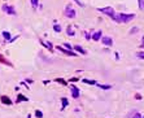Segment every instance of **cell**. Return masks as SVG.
Segmentation results:
<instances>
[{"mask_svg": "<svg viewBox=\"0 0 144 118\" xmlns=\"http://www.w3.org/2000/svg\"><path fill=\"white\" fill-rule=\"evenodd\" d=\"M119 20V24H122V22H130L132 21L135 18V14L134 13H119V14H117Z\"/></svg>", "mask_w": 144, "mask_h": 118, "instance_id": "1", "label": "cell"}, {"mask_svg": "<svg viewBox=\"0 0 144 118\" xmlns=\"http://www.w3.org/2000/svg\"><path fill=\"white\" fill-rule=\"evenodd\" d=\"M99 12H101V13H104V14H106L108 17H110V18H113L114 14H116V12H114V9L112 8V7H105V8H99Z\"/></svg>", "mask_w": 144, "mask_h": 118, "instance_id": "2", "label": "cell"}, {"mask_svg": "<svg viewBox=\"0 0 144 118\" xmlns=\"http://www.w3.org/2000/svg\"><path fill=\"white\" fill-rule=\"evenodd\" d=\"M64 14L67 17V18H74L75 17V9L71 7V5H67L64 11Z\"/></svg>", "mask_w": 144, "mask_h": 118, "instance_id": "3", "label": "cell"}, {"mask_svg": "<svg viewBox=\"0 0 144 118\" xmlns=\"http://www.w3.org/2000/svg\"><path fill=\"white\" fill-rule=\"evenodd\" d=\"M57 49L60 52H62L64 54H66V56H71V57H75V56H78L77 53H75L74 51H67V49H65L64 47H61V45H57Z\"/></svg>", "mask_w": 144, "mask_h": 118, "instance_id": "4", "label": "cell"}, {"mask_svg": "<svg viewBox=\"0 0 144 118\" xmlns=\"http://www.w3.org/2000/svg\"><path fill=\"white\" fill-rule=\"evenodd\" d=\"M3 11H4V12H7L8 14H12V16H14V14H16V9L13 8V7L7 5V4H4V5H3Z\"/></svg>", "mask_w": 144, "mask_h": 118, "instance_id": "5", "label": "cell"}, {"mask_svg": "<svg viewBox=\"0 0 144 118\" xmlns=\"http://www.w3.org/2000/svg\"><path fill=\"white\" fill-rule=\"evenodd\" d=\"M101 42L104 45H106V47H112V45H113V40H112V38H109V36H101Z\"/></svg>", "mask_w": 144, "mask_h": 118, "instance_id": "6", "label": "cell"}, {"mask_svg": "<svg viewBox=\"0 0 144 118\" xmlns=\"http://www.w3.org/2000/svg\"><path fill=\"white\" fill-rule=\"evenodd\" d=\"M0 101H1L4 105H12L13 101L11 100V97H8L7 95H3V96H0Z\"/></svg>", "mask_w": 144, "mask_h": 118, "instance_id": "7", "label": "cell"}, {"mask_svg": "<svg viewBox=\"0 0 144 118\" xmlns=\"http://www.w3.org/2000/svg\"><path fill=\"white\" fill-rule=\"evenodd\" d=\"M70 91H71V96H73L74 99H78L79 97V90L75 87V86H71Z\"/></svg>", "mask_w": 144, "mask_h": 118, "instance_id": "8", "label": "cell"}, {"mask_svg": "<svg viewBox=\"0 0 144 118\" xmlns=\"http://www.w3.org/2000/svg\"><path fill=\"white\" fill-rule=\"evenodd\" d=\"M0 64H4V65H7V66H11V67L13 66V64H12L11 61H8V60H7V58L3 56L1 53H0Z\"/></svg>", "mask_w": 144, "mask_h": 118, "instance_id": "9", "label": "cell"}, {"mask_svg": "<svg viewBox=\"0 0 144 118\" xmlns=\"http://www.w3.org/2000/svg\"><path fill=\"white\" fill-rule=\"evenodd\" d=\"M101 35H103V33H101L100 30H99V31H96V33H93L92 39L95 40V42H97V40H100V39H101Z\"/></svg>", "mask_w": 144, "mask_h": 118, "instance_id": "10", "label": "cell"}, {"mask_svg": "<svg viewBox=\"0 0 144 118\" xmlns=\"http://www.w3.org/2000/svg\"><path fill=\"white\" fill-rule=\"evenodd\" d=\"M73 48H74L77 52L82 53V54H86V53H87V51H86V49H83L82 47H80V45H73Z\"/></svg>", "mask_w": 144, "mask_h": 118, "instance_id": "11", "label": "cell"}, {"mask_svg": "<svg viewBox=\"0 0 144 118\" xmlns=\"http://www.w3.org/2000/svg\"><path fill=\"white\" fill-rule=\"evenodd\" d=\"M21 101H29V97L24 96V95H18V96H17L16 103H21Z\"/></svg>", "mask_w": 144, "mask_h": 118, "instance_id": "12", "label": "cell"}, {"mask_svg": "<svg viewBox=\"0 0 144 118\" xmlns=\"http://www.w3.org/2000/svg\"><path fill=\"white\" fill-rule=\"evenodd\" d=\"M66 34L69 35V36H74V35H75V31H74L73 29H71V26H70V25L66 27Z\"/></svg>", "mask_w": 144, "mask_h": 118, "instance_id": "13", "label": "cell"}, {"mask_svg": "<svg viewBox=\"0 0 144 118\" xmlns=\"http://www.w3.org/2000/svg\"><path fill=\"white\" fill-rule=\"evenodd\" d=\"M1 35L4 36V39H5V40H12V35L8 33V31H3Z\"/></svg>", "mask_w": 144, "mask_h": 118, "instance_id": "14", "label": "cell"}, {"mask_svg": "<svg viewBox=\"0 0 144 118\" xmlns=\"http://www.w3.org/2000/svg\"><path fill=\"white\" fill-rule=\"evenodd\" d=\"M56 82H57V83H60V84H62V86H67V82L64 79V78H56L55 79Z\"/></svg>", "mask_w": 144, "mask_h": 118, "instance_id": "15", "label": "cell"}, {"mask_svg": "<svg viewBox=\"0 0 144 118\" xmlns=\"http://www.w3.org/2000/svg\"><path fill=\"white\" fill-rule=\"evenodd\" d=\"M61 104H62V109H65L67 106V99L66 97H62L61 99Z\"/></svg>", "mask_w": 144, "mask_h": 118, "instance_id": "16", "label": "cell"}, {"mask_svg": "<svg viewBox=\"0 0 144 118\" xmlns=\"http://www.w3.org/2000/svg\"><path fill=\"white\" fill-rule=\"evenodd\" d=\"M100 88H103V90H109V88H112V86L110 84H97Z\"/></svg>", "mask_w": 144, "mask_h": 118, "instance_id": "17", "label": "cell"}, {"mask_svg": "<svg viewBox=\"0 0 144 118\" xmlns=\"http://www.w3.org/2000/svg\"><path fill=\"white\" fill-rule=\"evenodd\" d=\"M83 83H87V84H97L96 80H88V79H83Z\"/></svg>", "mask_w": 144, "mask_h": 118, "instance_id": "18", "label": "cell"}, {"mask_svg": "<svg viewBox=\"0 0 144 118\" xmlns=\"http://www.w3.org/2000/svg\"><path fill=\"white\" fill-rule=\"evenodd\" d=\"M64 47L67 49V51H73V45L69 44V43H64Z\"/></svg>", "mask_w": 144, "mask_h": 118, "instance_id": "19", "label": "cell"}, {"mask_svg": "<svg viewBox=\"0 0 144 118\" xmlns=\"http://www.w3.org/2000/svg\"><path fill=\"white\" fill-rule=\"evenodd\" d=\"M53 30H55L56 33H60V31H61L62 29H61V26H60V25H53Z\"/></svg>", "mask_w": 144, "mask_h": 118, "instance_id": "20", "label": "cell"}, {"mask_svg": "<svg viewBox=\"0 0 144 118\" xmlns=\"http://www.w3.org/2000/svg\"><path fill=\"white\" fill-rule=\"evenodd\" d=\"M35 117H37V118H43V113L40 110H37V112H35Z\"/></svg>", "mask_w": 144, "mask_h": 118, "instance_id": "21", "label": "cell"}, {"mask_svg": "<svg viewBox=\"0 0 144 118\" xmlns=\"http://www.w3.org/2000/svg\"><path fill=\"white\" fill-rule=\"evenodd\" d=\"M136 56H138L139 58H144V52H138Z\"/></svg>", "mask_w": 144, "mask_h": 118, "instance_id": "22", "label": "cell"}, {"mask_svg": "<svg viewBox=\"0 0 144 118\" xmlns=\"http://www.w3.org/2000/svg\"><path fill=\"white\" fill-rule=\"evenodd\" d=\"M139 3H140V9L144 11V0H139Z\"/></svg>", "mask_w": 144, "mask_h": 118, "instance_id": "23", "label": "cell"}, {"mask_svg": "<svg viewBox=\"0 0 144 118\" xmlns=\"http://www.w3.org/2000/svg\"><path fill=\"white\" fill-rule=\"evenodd\" d=\"M74 1H75V3H77V4H78V5H79V7H83V5H84V4H83L82 1H79V0H74Z\"/></svg>", "mask_w": 144, "mask_h": 118, "instance_id": "24", "label": "cell"}, {"mask_svg": "<svg viewBox=\"0 0 144 118\" xmlns=\"http://www.w3.org/2000/svg\"><path fill=\"white\" fill-rule=\"evenodd\" d=\"M31 4H33L34 7H37L38 5V0H31Z\"/></svg>", "mask_w": 144, "mask_h": 118, "instance_id": "25", "label": "cell"}, {"mask_svg": "<svg viewBox=\"0 0 144 118\" xmlns=\"http://www.w3.org/2000/svg\"><path fill=\"white\" fill-rule=\"evenodd\" d=\"M135 99H136V100H140V99H142L140 93H135Z\"/></svg>", "mask_w": 144, "mask_h": 118, "instance_id": "26", "label": "cell"}, {"mask_svg": "<svg viewBox=\"0 0 144 118\" xmlns=\"http://www.w3.org/2000/svg\"><path fill=\"white\" fill-rule=\"evenodd\" d=\"M69 80L71 82V83H73V82H77V80H78V78H70Z\"/></svg>", "mask_w": 144, "mask_h": 118, "instance_id": "27", "label": "cell"}, {"mask_svg": "<svg viewBox=\"0 0 144 118\" xmlns=\"http://www.w3.org/2000/svg\"><path fill=\"white\" fill-rule=\"evenodd\" d=\"M134 118H142V117H140V114H139V113H135V116H134Z\"/></svg>", "mask_w": 144, "mask_h": 118, "instance_id": "28", "label": "cell"}, {"mask_svg": "<svg viewBox=\"0 0 144 118\" xmlns=\"http://www.w3.org/2000/svg\"><path fill=\"white\" fill-rule=\"evenodd\" d=\"M136 31H138V27H135V29H132L131 31H130V33H131V34H132V33H136Z\"/></svg>", "mask_w": 144, "mask_h": 118, "instance_id": "29", "label": "cell"}, {"mask_svg": "<svg viewBox=\"0 0 144 118\" xmlns=\"http://www.w3.org/2000/svg\"><path fill=\"white\" fill-rule=\"evenodd\" d=\"M26 83H33V79H26Z\"/></svg>", "mask_w": 144, "mask_h": 118, "instance_id": "30", "label": "cell"}, {"mask_svg": "<svg viewBox=\"0 0 144 118\" xmlns=\"http://www.w3.org/2000/svg\"><path fill=\"white\" fill-rule=\"evenodd\" d=\"M142 48H144V38H143V43H142V45H140Z\"/></svg>", "mask_w": 144, "mask_h": 118, "instance_id": "31", "label": "cell"}, {"mask_svg": "<svg viewBox=\"0 0 144 118\" xmlns=\"http://www.w3.org/2000/svg\"><path fill=\"white\" fill-rule=\"evenodd\" d=\"M143 118H144V117H143Z\"/></svg>", "mask_w": 144, "mask_h": 118, "instance_id": "32", "label": "cell"}]
</instances>
